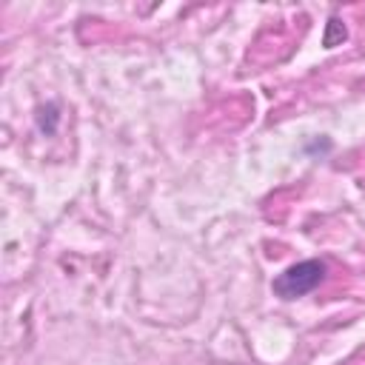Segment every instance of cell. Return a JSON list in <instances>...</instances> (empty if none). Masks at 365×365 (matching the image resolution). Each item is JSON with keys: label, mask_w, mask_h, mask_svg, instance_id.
<instances>
[{"label": "cell", "mask_w": 365, "mask_h": 365, "mask_svg": "<svg viewBox=\"0 0 365 365\" xmlns=\"http://www.w3.org/2000/svg\"><path fill=\"white\" fill-rule=\"evenodd\" d=\"M322 279H325V262L322 259H302L297 265H288L274 279V294L282 299H297V297L311 294Z\"/></svg>", "instance_id": "obj_1"}]
</instances>
